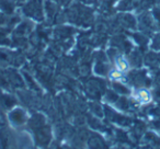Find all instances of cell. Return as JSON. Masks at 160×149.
I'll return each instance as SVG.
<instances>
[{
  "instance_id": "obj_1",
  "label": "cell",
  "mask_w": 160,
  "mask_h": 149,
  "mask_svg": "<svg viewBox=\"0 0 160 149\" xmlns=\"http://www.w3.org/2000/svg\"><path fill=\"white\" fill-rule=\"evenodd\" d=\"M27 16L31 17L36 20H42L43 19V6L41 0H31L25 5L23 9Z\"/></svg>"
},
{
  "instance_id": "obj_2",
  "label": "cell",
  "mask_w": 160,
  "mask_h": 149,
  "mask_svg": "<svg viewBox=\"0 0 160 149\" xmlns=\"http://www.w3.org/2000/svg\"><path fill=\"white\" fill-rule=\"evenodd\" d=\"M9 120L12 124L21 125L25 122L27 115H25V112L22 109H14L9 113Z\"/></svg>"
},
{
  "instance_id": "obj_3",
  "label": "cell",
  "mask_w": 160,
  "mask_h": 149,
  "mask_svg": "<svg viewBox=\"0 0 160 149\" xmlns=\"http://www.w3.org/2000/svg\"><path fill=\"white\" fill-rule=\"evenodd\" d=\"M0 10L8 13H12L13 11V5L10 0H0Z\"/></svg>"
},
{
  "instance_id": "obj_4",
  "label": "cell",
  "mask_w": 160,
  "mask_h": 149,
  "mask_svg": "<svg viewBox=\"0 0 160 149\" xmlns=\"http://www.w3.org/2000/svg\"><path fill=\"white\" fill-rule=\"evenodd\" d=\"M0 102L2 103L5 107H11L14 104V100L10 96H6V94H0Z\"/></svg>"
},
{
  "instance_id": "obj_5",
  "label": "cell",
  "mask_w": 160,
  "mask_h": 149,
  "mask_svg": "<svg viewBox=\"0 0 160 149\" xmlns=\"http://www.w3.org/2000/svg\"><path fill=\"white\" fill-rule=\"evenodd\" d=\"M6 22H7V17H6V14L3 13V11L0 10V27L6 24Z\"/></svg>"
},
{
  "instance_id": "obj_6",
  "label": "cell",
  "mask_w": 160,
  "mask_h": 149,
  "mask_svg": "<svg viewBox=\"0 0 160 149\" xmlns=\"http://www.w3.org/2000/svg\"><path fill=\"white\" fill-rule=\"evenodd\" d=\"M20 1H23V0H20Z\"/></svg>"
}]
</instances>
